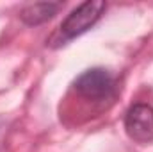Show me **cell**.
I'll use <instances>...</instances> for the list:
<instances>
[{
    "label": "cell",
    "instance_id": "277c9868",
    "mask_svg": "<svg viewBox=\"0 0 153 152\" xmlns=\"http://www.w3.org/2000/svg\"><path fill=\"white\" fill-rule=\"evenodd\" d=\"M61 4L59 2H36L29 4L20 11V18L27 25H39L53 18L59 11Z\"/></svg>",
    "mask_w": 153,
    "mask_h": 152
},
{
    "label": "cell",
    "instance_id": "7a4b0ae2",
    "mask_svg": "<svg viewBox=\"0 0 153 152\" xmlns=\"http://www.w3.org/2000/svg\"><path fill=\"white\" fill-rule=\"evenodd\" d=\"M73 86H75L76 93L82 95L84 99L100 102V100H107L112 97L116 81L112 74L105 68H91L76 77Z\"/></svg>",
    "mask_w": 153,
    "mask_h": 152
},
{
    "label": "cell",
    "instance_id": "6da1fadb",
    "mask_svg": "<svg viewBox=\"0 0 153 152\" xmlns=\"http://www.w3.org/2000/svg\"><path fill=\"white\" fill-rule=\"evenodd\" d=\"M107 4L103 0H87L76 5L75 9L62 20L59 32L64 41L73 39L84 32H87L105 13Z\"/></svg>",
    "mask_w": 153,
    "mask_h": 152
},
{
    "label": "cell",
    "instance_id": "3957f363",
    "mask_svg": "<svg viewBox=\"0 0 153 152\" xmlns=\"http://www.w3.org/2000/svg\"><path fill=\"white\" fill-rule=\"evenodd\" d=\"M125 129L137 143L153 141V108L148 104H134L125 114Z\"/></svg>",
    "mask_w": 153,
    "mask_h": 152
}]
</instances>
